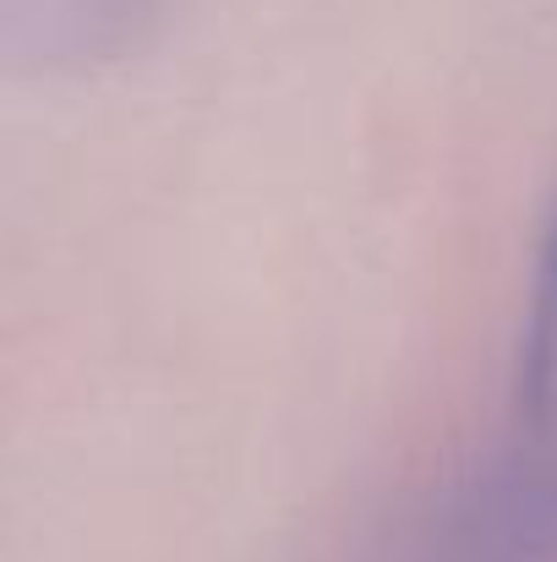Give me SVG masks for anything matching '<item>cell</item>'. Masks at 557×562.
<instances>
[{"mask_svg":"<svg viewBox=\"0 0 557 562\" xmlns=\"http://www.w3.org/2000/svg\"><path fill=\"white\" fill-rule=\"evenodd\" d=\"M377 562H557V404H514L487 448L393 519Z\"/></svg>","mask_w":557,"mask_h":562,"instance_id":"cell-1","label":"cell"},{"mask_svg":"<svg viewBox=\"0 0 557 562\" xmlns=\"http://www.w3.org/2000/svg\"><path fill=\"white\" fill-rule=\"evenodd\" d=\"M159 0H0V49L16 66H93L132 49Z\"/></svg>","mask_w":557,"mask_h":562,"instance_id":"cell-2","label":"cell"},{"mask_svg":"<svg viewBox=\"0 0 557 562\" xmlns=\"http://www.w3.org/2000/svg\"><path fill=\"white\" fill-rule=\"evenodd\" d=\"M514 404L547 409L557 404V196L542 224V246L531 262V301L514 350Z\"/></svg>","mask_w":557,"mask_h":562,"instance_id":"cell-3","label":"cell"}]
</instances>
